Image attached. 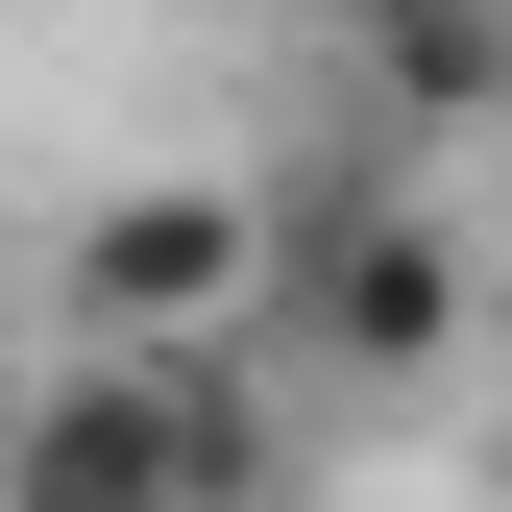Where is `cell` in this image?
I'll use <instances>...</instances> for the list:
<instances>
[{"mask_svg":"<svg viewBox=\"0 0 512 512\" xmlns=\"http://www.w3.org/2000/svg\"><path fill=\"white\" fill-rule=\"evenodd\" d=\"M49 342H269V171H122V196L49 220Z\"/></svg>","mask_w":512,"mask_h":512,"instance_id":"cell-3","label":"cell"},{"mask_svg":"<svg viewBox=\"0 0 512 512\" xmlns=\"http://www.w3.org/2000/svg\"><path fill=\"white\" fill-rule=\"evenodd\" d=\"M317 74H342V147H512V0H317Z\"/></svg>","mask_w":512,"mask_h":512,"instance_id":"cell-4","label":"cell"},{"mask_svg":"<svg viewBox=\"0 0 512 512\" xmlns=\"http://www.w3.org/2000/svg\"><path fill=\"white\" fill-rule=\"evenodd\" d=\"M464 317H488V269H464V220L391 147H293L269 171V391L293 415L317 391H439Z\"/></svg>","mask_w":512,"mask_h":512,"instance_id":"cell-2","label":"cell"},{"mask_svg":"<svg viewBox=\"0 0 512 512\" xmlns=\"http://www.w3.org/2000/svg\"><path fill=\"white\" fill-rule=\"evenodd\" d=\"M293 488V391L269 342H25L0 366V512H269Z\"/></svg>","mask_w":512,"mask_h":512,"instance_id":"cell-1","label":"cell"}]
</instances>
